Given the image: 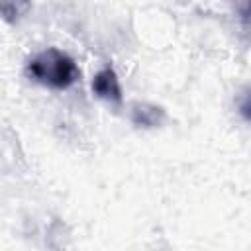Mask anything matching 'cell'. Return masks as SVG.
Instances as JSON below:
<instances>
[{"instance_id": "7a4b0ae2", "label": "cell", "mask_w": 251, "mask_h": 251, "mask_svg": "<svg viewBox=\"0 0 251 251\" xmlns=\"http://www.w3.org/2000/svg\"><path fill=\"white\" fill-rule=\"evenodd\" d=\"M92 90L106 98V100H114V102H120L122 100V88H120V82H118V76L114 73V69L106 67L102 71H98L94 75V80H92Z\"/></svg>"}, {"instance_id": "277c9868", "label": "cell", "mask_w": 251, "mask_h": 251, "mask_svg": "<svg viewBox=\"0 0 251 251\" xmlns=\"http://www.w3.org/2000/svg\"><path fill=\"white\" fill-rule=\"evenodd\" d=\"M239 112H241V116H243L247 122H251V90H247V92L239 98Z\"/></svg>"}, {"instance_id": "3957f363", "label": "cell", "mask_w": 251, "mask_h": 251, "mask_svg": "<svg viewBox=\"0 0 251 251\" xmlns=\"http://www.w3.org/2000/svg\"><path fill=\"white\" fill-rule=\"evenodd\" d=\"M165 118L163 108L159 106H151V104H135L131 110V120L137 126H145V127H153L157 124H161Z\"/></svg>"}, {"instance_id": "6da1fadb", "label": "cell", "mask_w": 251, "mask_h": 251, "mask_svg": "<svg viewBox=\"0 0 251 251\" xmlns=\"http://www.w3.org/2000/svg\"><path fill=\"white\" fill-rule=\"evenodd\" d=\"M27 75L45 86L67 88L76 80L78 69L65 51L49 47L27 61Z\"/></svg>"}]
</instances>
